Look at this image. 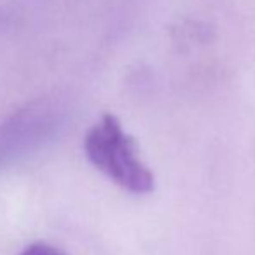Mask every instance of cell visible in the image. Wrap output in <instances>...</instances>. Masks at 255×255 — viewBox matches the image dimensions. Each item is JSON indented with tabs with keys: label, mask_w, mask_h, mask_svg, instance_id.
I'll return each instance as SVG.
<instances>
[{
	"label": "cell",
	"mask_w": 255,
	"mask_h": 255,
	"mask_svg": "<svg viewBox=\"0 0 255 255\" xmlns=\"http://www.w3.org/2000/svg\"><path fill=\"white\" fill-rule=\"evenodd\" d=\"M84 149L89 161L125 191L146 195L154 189L153 172L139 156L135 141L113 115H103L89 128Z\"/></svg>",
	"instance_id": "6da1fadb"
},
{
	"label": "cell",
	"mask_w": 255,
	"mask_h": 255,
	"mask_svg": "<svg viewBox=\"0 0 255 255\" xmlns=\"http://www.w3.org/2000/svg\"><path fill=\"white\" fill-rule=\"evenodd\" d=\"M63 113L56 104L40 101L0 124V160L40 144L59 128Z\"/></svg>",
	"instance_id": "7a4b0ae2"
},
{
	"label": "cell",
	"mask_w": 255,
	"mask_h": 255,
	"mask_svg": "<svg viewBox=\"0 0 255 255\" xmlns=\"http://www.w3.org/2000/svg\"><path fill=\"white\" fill-rule=\"evenodd\" d=\"M19 255H66L61 249L52 247L49 243H33V245L26 247Z\"/></svg>",
	"instance_id": "3957f363"
}]
</instances>
